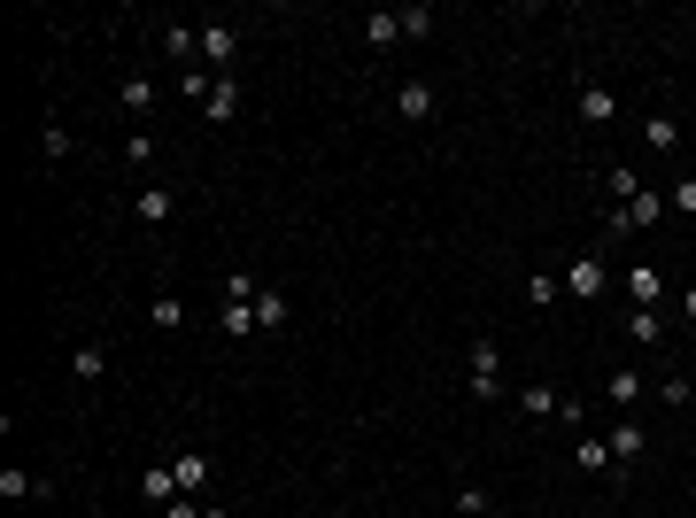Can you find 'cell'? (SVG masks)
<instances>
[{
	"instance_id": "e0dca14e",
	"label": "cell",
	"mask_w": 696,
	"mask_h": 518,
	"mask_svg": "<svg viewBox=\"0 0 696 518\" xmlns=\"http://www.w3.org/2000/svg\"><path fill=\"white\" fill-rule=\"evenodd\" d=\"M171 472H178V495H194V503H202V488H209V457H178Z\"/></svg>"
},
{
	"instance_id": "ba28073f",
	"label": "cell",
	"mask_w": 696,
	"mask_h": 518,
	"mask_svg": "<svg viewBox=\"0 0 696 518\" xmlns=\"http://www.w3.org/2000/svg\"><path fill=\"white\" fill-rule=\"evenodd\" d=\"M287 317H294V302L279 287H256V333H287Z\"/></svg>"
},
{
	"instance_id": "d6a6232c",
	"label": "cell",
	"mask_w": 696,
	"mask_h": 518,
	"mask_svg": "<svg viewBox=\"0 0 696 518\" xmlns=\"http://www.w3.org/2000/svg\"><path fill=\"white\" fill-rule=\"evenodd\" d=\"M457 518H488V511H457Z\"/></svg>"
},
{
	"instance_id": "f546056e",
	"label": "cell",
	"mask_w": 696,
	"mask_h": 518,
	"mask_svg": "<svg viewBox=\"0 0 696 518\" xmlns=\"http://www.w3.org/2000/svg\"><path fill=\"white\" fill-rule=\"evenodd\" d=\"M225 302H256V279H248V271H225Z\"/></svg>"
},
{
	"instance_id": "6da1fadb",
	"label": "cell",
	"mask_w": 696,
	"mask_h": 518,
	"mask_svg": "<svg viewBox=\"0 0 696 518\" xmlns=\"http://www.w3.org/2000/svg\"><path fill=\"white\" fill-rule=\"evenodd\" d=\"M658 217H666V202H658V194L642 186V194H627V202H619V209H611V217H604V232H611V240H627V232L658 225Z\"/></svg>"
},
{
	"instance_id": "8fae6325",
	"label": "cell",
	"mask_w": 696,
	"mask_h": 518,
	"mask_svg": "<svg viewBox=\"0 0 696 518\" xmlns=\"http://www.w3.org/2000/svg\"><path fill=\"white\" fill-rule=\"evenodd\" d=\"M658 294H666V279H658L650 263H635V271H627V302H635V310H658Z\"/></svg>"
},
{
	"instance_id": "83f0119b",
	"label": "cell",
	"mask_w": 696,
	"mask_h": 518,
	"mask_svg": "<svg viewBox=\"0 0 696 518\" xmlns=\"http://www.w3.org/2000/svg\"><path fill=\"white\" fill-rule=\"evenodd\" d=\"M155 155H163V147L147 140V132H132V140H124V163H132V171H147V163H155Z\"/></svg>"
},
{
	"instance_id": "4dcf8cb0",
	"label": "cell",
	"mask_w": 696,
	"mask_h": 518,
	"mask_svg": "<svg viewBox=\"0 0 696 518\" xmlns=\"http://www.w3.org/2000/svg\"><path fill=\"white\" fill-rule=\"evenodd\" d=\"M681 317H689V325H696V279H689V287H681Z\"/></svg>"
},
{
	"instance_id": "4316f807",
	"label": "cell",
	"mask_w": 696,
	"mask_h": 518,
	"mask_svg": "<svg viewBox=\"0 0 696 518\" xmlns=\"http://www.w3.org/2000/svg\"><path fill=\"white\" fill-rule=\"evenodd\" d=\"M217 325H225V333H256V302H225Z\"/></svg>"
},
{
	"instance_id": "44dd1931",
	"label": "cell",
	"mask_w": 696,
	"mask_h": 518,
	"mask_svg": "<svg viewBox=\"0 0 696 518\" xmlns=\"http://www.w3.org/2000/svg\"><path fill=\"white\" fill-rule=\"evenodd\" d=\"M0 495H8V503H24V495H47V488H39V480H31L24 464H8V472H0Z\"/></svg>"
},
{
	"instance_id": "9c48e42d",
	"label": "cell",
	"mask_w": 696,
	"mask_h": 518,
	"mask_svg": "<svg viewBox=\"0 0 696 518\" xmlns=\"http://www.w3.org/2000/svg\"><path fill=\"white\" fill-rule=\"evenodd\" d=\"M70 379H78V387H101V379H109V348L86 341L78 356H70Z\"/></svg>"
},
{
	"instance_id": "4fadbf2b",
	"label": "cell",
	"mask_w": 696,
	"mask_h": 518,
	"mask_svg": "<svg viewBox=\"0 0 696 518\" xmlns=\"http://www.w3.org/2000/svg\"><path fill=\"white\" fill-rule=\"evenodd\" d=\"M573 464H580V472H611V441H596V433H573Z\"/></svg>"
},
{
	"instance_id": "d6986e66",
	"label": "cell",
	"mask_w": 696,
	"mask_h": 518,
	"mask_svg": "<svg viewBox=\"0 0 696 518\" xmlns=\"http://www.w3.org/2000/svg\"><path fill=\"white\" fill-rule=\"evenodd\" d=\"M627 333H635V348H658V341H666V317H658V310H635V317H627Z\"/></svg>"
},
{
	"instance_id": "8992f818",
	"label": "cell",
	"mask_w": 696,
	"mask_h": 518,
	"mask_svg": "<svg viewBox=\"0 0 696 518\" xmlns=\"http://www.w3.org/2000/svg\"><path fill=\"white\" fill-rule=\"evenodd\" d=\"M395 109H403V124H426V116H434V78H403V86H395Z\"/></svg>"
},
{
	"instance_id": "603a6c76",
	"label": "cell",
	"mask_w": 696,
	"mask_h": 518,
	"mask_svg": "<svg viewBox=\"0 0 696 518\" xmlns=\"http://www.w3.org/2000/svg\"><path fill=\"white\" fill-rule=\"evenodd\" d=\"M116 101H124L132 116H147V109H155V86H147V78H124V86H116Z\"/></svg>"
},
{
	"instance_id": "7402d4cb",
	"label": "cell",
	"mask_w": 696,
	"mask_h": 518,
	"mask_svg": "<svg viewBox=\"0 0 696 518\" xmlns=\"http://www.w3.org/2000/svg\"><path fill=\"white\" fill-rule=\"evenodd\" d=\"M155 333H178V325H186V302H178V294H155Z\"/></svg>"
},
{
	"instance_id": "1f68e13d",
	"label": "cell",
	"mask_w": 696,
	"mask_h": 518,
	"mask_svg": "<svg viewBox=\"0 0 696 518\" xmlns=\"http://www.w3.org/2000/svg\"><path fill=\"white\" fill-rule=\"evenodd\" d=\"M202 518H232V511H217V503H202Z\"/></svg>"
},
{
	"instance_id": "5bb4252c",
	"label": "cell",
	"mask_w": 696,
	"mask_h": 518,
	"mask_svg": "<svg viewBox=\"0 0 696 518\" xmlns=\"http://www.w3.org/2000/svg\"><path fill=\"white\" fill-rule=\"evenodd\" d=\"M364 39H372L379 55H387V47L403 39V16H395V8H379V16H364Z\"/></svg>"
},
{
	"instance_id": "2e32d148",
	"label": "cell",
	"mask_w": 696,
	"mask_h": 518,
	"mask_svg": "<svg viewBox=\"0 0 696 518\" xmlns=\"http://www.w3.org/2000/svg\"><path fill=\"white\" fill-rule=\"evenodd\" d=\"M171 186H140V225H171Z\"/></svg>"
},
{
	"instance_id": "cb8c5ba5",
	"label": "cell",
	"mask_w": 696,
	"mask_h": 518,
	"mask_svg": "<svg viewBox=\"0 0 696 518\" xmlns=\"http://www.w3.org/2000/svg\"><path fill=\"white\" fill-rule=\"evenodd\" d=\"M209 86H217V78H209L202 62H194V70H178V93H186V101H194V109H202V101H209Z\"/></svg>"
},
{
	"instance_id": "7a4b0ae2",
	"label": "cell",
	"mask_w": 696,
	"mask_h": 518,
	"mask_svg": "<svg viewBox=\"0 0 696 518\" xmlns=\"http://www.w3.org/2000/svg\"><path fill=\"white\" fill-rule=\"evenodd\" d=\"M472 395H480V403H495V395H503V348H495L488 333L472 341Z\"/></svg>"
},
{
	"instance_id": "f1b7e54d",
	"label": "cell",
	"mask_w": 696,
	"mask_h": 518,
	"mask_svg": "<svg viewBox=\"0 0 696 518\" xmlns=\"http://www.w3.org/2000/svg\"><path fill=\"white\" fill-rule=\"evenodd\" d=\"M395 16H403V39H426V31H434V8H395Z\"/></svg>"
},
{
	"instance_id": "52a82bcc",
	"label": "cell",
	"mask_w": 696,
	"mask_h": 518,
	"mask_svg": "<svg viewBox=\"0 0 696 518\" xmlns=\"http://www.w3.org/2000/svg\"><path fill=\"white\" fill-rule=\"evenodd\" d=\"M573 109H580V124H596V132H604L611 116H619V93H611V86H580Z\"/></svg>"
},
{
	"instance_id": "484cf974",
	"label": "cell",
	"mask_w": 696,
	"mask_h": 518,
	"mask_svg": "<svg viewBox=\"0 0 696 518\" xmlns=\"http://www.w3.org/2000/svg\"><path fill=\"white\" fill-rule=\"evenodd\" d=\"M519 403H526V410H534V418H557V410H565V395H557V387H526Z\"/></svg>"
},
{
	"instance_id": "ac0fdd59",
	"label": "cell",
	"mask_w": 696,
	"mask_h": 518,
	"mask_svg": "<svg viewBox=\"0 0 696 518\" xmlns=\"http://www.w3.org/2000/svg\"><path fill=\"white\" fill-rule=\"evenodd\" d=\"M642 147L673 155V147H681V124H673V116H650V124H642Z\"/></svg>"
},
{
	"instance_id": "d4e9b609",
	"label": "cell",
	"mask_w": 696,
	"mask_h": 518,
	"mask_svg": "<svg viewBox=\"0 0 696 518\" xmlns=\"http://www.w3.org/2000/svg\"><path fill=\"white\" fill-rule=\"evenodd\" d=\"M39 155H47V163H62V155H70V124H62V116L39 132Z\"/></svg>"
},
{
	"instance_id": "277c9868",
	"label": "cell",
	"mask_w": 696,
	"mask_h": 518,
	"mask_svg": "<svg viewBox=\"0 0 696 518\" xmlns=\"http://www.w3.org/2000/svg\"><path fill=\"white\" fill-rule=\"evenodd\" d=\"M604 441H611V472H635V464L650 457V433H642L635 418H619V426H611Z\"/></svg>"
},
{
	"instance_id": "ffe728a7",
	"label": "cell",
	"mask_w": 696,
	"mask_h": 518,
	"mask_svg": "<svg viewBox=\"0 0 696 518\" xmlns=\"http://www.w3.org/2000/svg\"><path fill=\"white\" fill-rule=\"evenodd\" d=\"M557 294H565V271H534V279H526V302H542V310H550Z\"/></svg>"
},
{
	"instance_id": "7c38bea8",
	"label": "cell",
	"mask_w": 696,
	"mask_h": 518,
	"mask_svg": "<svg viewBox=\"0 0 696 518\" xmlns=\"http://www.w3.org/2000/svg\"><path fill=\"white\" fill-rule=\"evenodd\" d=\"M140 495L171 511V503H178V472H171V464H147V472H140Z\"/></svg>"
},
{
	"instance_id": "30bf717a",
	"label": "cell",
	"mask_w": 696,
	"mask_h": 518,
	"mask_svg": "<svg viewBox=\"0 0 696 518\" xmlns=\"http://www.w3.org/2000/svg\"><path fill=\"white\" fill-rule=\"evenodd\" d=\"M202 116H209V124H232V116H240V78H217L209 101H202Z\"/></svg>"
},
{
	"instance_id": "9a60e30c",
	"label": "cell",
	"mask_w": 696,
	"mask_h": 518,
	"mask_svg": "<svg viewBox=\"0 0 696 518\" xmlns=\"http://www.w3.org/2000/svg\"><path fill=\"white\" fill-rule=\"evenodd\" d=\"M604 395H611V403H619V410H635V403H642V395H650V387H642V379H635V372H627V364H619V372H611V379H604Z\"/></svg>"
},
{
	"instance_id": "3957f363",
	"label": "cell",
	"mask_w": 696,
	"mask_h": 518,
	"mask_svg": "<svg viewBox=\"0 0 696 518\" xmlns=\"http://www.w3.org/2000/svg\"><path fill=\"white\" fill-rule=\"evenodd\" d=\"M202 62H209V78H232V62H240V31H232V24H202Z\"/></svg>"
},
{
	"instance_id": "5b68a950",
	"label": "cell",
	"mask_w": 696,
	"mask_h": 518,
	"mask_svg": "<svg viewBox=\"0 0 696 518\" xmlns=\"http://www.w3.org/2000/svg\"><path fill=\"white\" fill-rule=\"evenodd\" d=\"M565 287H573V302H596V294L611 287V263H604V256H573V271H565Z\"/></svg>"
}]
</instances>
